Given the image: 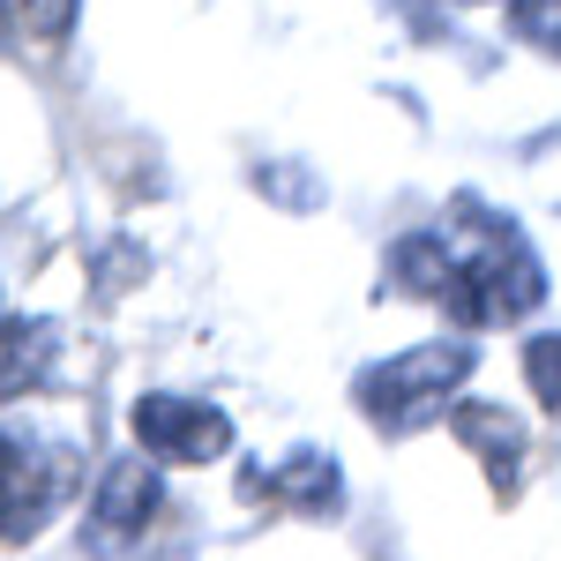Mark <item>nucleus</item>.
Instances as JSON below:
<instances>
[{
    "label": "nucleus",
    "instance_id": "obj_1",
    "mask_svg": "<svg viewBox=\"0 0 561 561\" xmlns=\"http://www.w3.org/2000/svg\"><path fill=\"white\" fill-rule=\"evenodd\" d=\"M472 367H479L472 337H427V345L389 352L375 367H359L352 397H359V412L382 434H412V427H427V420L449 412V397H457V382H465Z\"/></svg>",
    "mask_w": 561,
    "mask_h": 561
},
{
    "label": "nucleus",
    "instance_id": "obj_12",
    "mask_svg": "<svg viewBox=\"0 0 561 561\" xmlns=\"http://www.w3.org/2000/svg\"><path fill=\"white\" fill-rule=\"evenodd\" d=\"M0 23H15V0H0Z\"/></svg>",
    "mask_w": 561,
    "mask_h": 561
},
{
    "label": "nucleus",
    "instance_id": "obj_2",
    "mask_svg": "<svg viewBox=\"0 0 561 561\" xmlns=\"http://www.w3.org/2000/svg\"><path fill=\"white\" fill-rule=\"evenodd\" d=\"M76 449L68 442H31L0 427V539H38V524L68 502Z\"/></svg>",
    "mask_w": 561,
    "mask_h": 561
},
{
    "label": "nucleus",
    "instance_id": "obj_10",
    "mask_svg": "<svg viewBox=\"0 0 561 561\" xmlns=\"http://www.w3.org/2000/svg\"><path fill=\"white\" fill-rule=\"evenodd\" d=\"M510 38L561 60V0H510Z\"/></svg>",
    "mask_w": 561,
    "mask_h": 561
},
{
    "label": "nucleus",
    "instance_id": "obj_5",
    "mask_svg": "<svg viewBox=\"0 0 561 561\" xmlns=\"http://www.w3.org/2000/svg\"><path fill=\"white\" fill-rule=\"evenodd\" d=\"M449 434L486 465L494 494H517L524 449H531V442H524V420L510 412V404H494V397H449Z\"/></svg>",
    "mask_w": 561,
    "mask_h": 561
},
{
    "label": "nucleus",
    "instance_id": "obj_4",
    "mask_svg": "<svg viewBox=\"0 0 561 561\" xmlns=\"http://www.w3.org/2000/svg\"><path fill=\"white\" fill-rule=\"evenodd\" d=\"M165 502V479H158V457H113L98 472V494H90V517H83V547L98 561L105 554H128L135 539L150 531Z\"/></svg>",
    "mask_w": 561,
    "mask_h": 561
},
{
    "label": "nucleus",
    "instance_id": "obj_3",
    "mask_svg": "<svg viewBox=\"0 0 561 561\" xmlns=\"http://www.w3.org/2000/svg\"><path fill=\"white\" fill-rule=\"evenodd\" d=\"M128 427L142 457H158V465H217L232 449V420L210 397H180V389H142L128 404Z\"/></svg>",
    "mask_w": 561,
    "mask_h": 561
},
{
    "label": "nucleus",
    "instance_id": "obj_6",
    "mask_svg": "<svg viewBox=\"0 0 561 561\" xmlns=\"http://www.w3.org/2000/svg\"><path fill=\"white\" fill-rule=\"evenodd\" d=\"M248 494H270L300 517H337L345 510V472H337L330 449H293L277 472H248Z\"/></svg>",
    "mask_w": 561,
    "mask_h": 561
},
{
    "label": "nucleus",
    "instance_id": "obj_8",
    "mask_svg": "<svg viewBox=\"0 0 561 561\" xmlns=\"http://www.w3.org/2000/svg\"><path fill=\"white\" fill-rule=\"evenodd\" d=\"M255 187L277 203V210H293V217H307V210H322V203H330V180L307 173L300 158H270V165H255Z\"/></svg>",
    "mask_w": 561,
    "mask_h": 561
},
{
    "label": "nucleus",
    "instance_id": "obj_13",
    "mask_svg": "<svg viewBox=\"0 0 561 561\" xmlns=\"http://www.w3.org/2000/svg\"><path fill=\"white\" fill-rule=\"evenodd\" d=\"M0 330H8V307H0Z\"/></svg>",
    "mask_w": 561,
    "mask_h": 561
},
{
    "label": "nucleus",
    "instance_id": "obj_9",
    "mask_svg": "<svg viewBox=\"0 0 561 561\" xmlns=\"http://www.w3.org/2000/svg\"><path fill=\"white\" fill-rule=\"evenodd\" d=\"M524 382H531V397H539V404L561 420V330L524 337Z\"/></svg>",
    "mask_w": 561,
    "mask_h": 561
},
{
    "label": "nucleus",
    "instance_id": "obj_7",
    "mask_svg": "<svg viewBox=\"0 0 561 561\" xmlns=\"http://www.w3.org/2000/svg\"><path fill=\"white\" fill-rule=\"evenodd\" d=\"M457 277H465V255L442 248V232H404V240L389 248V285L412 293V300H442L449 307Z\"/></svg>",
    "mask_w": 561,
    "mask_h": 561
},
{
    "label": "nucleus",
    "instance_id": "obj_11",
    "mask_svg": "<svg viewBox=\"0 0 561 561\" xmlns=\"http://www.w3.org/2000/svg\"><path fill=\"white\" fill-rule=\"evenodd\" d=\"M15 23L38 45H68L76 23H83V0H15Z\"/></svg>",
    "mask_w": 561,
    "mask_h": 561
}]
</instances>
